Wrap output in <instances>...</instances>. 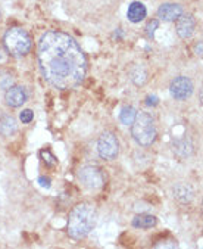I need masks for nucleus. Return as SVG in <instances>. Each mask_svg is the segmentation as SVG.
Returning a JSON list of instances; mask_svg holds the SVG:
<instances>
[{"mask_svg":"<svg viewBox=\"0 0 203 249\" xmlns=\"http://www.w3.org/2000/svg\"><path fill=\"white\" fill-rule=\"evenodd\" d=\"M180 15H183V8L177 3H164L158 9V17L167 22L177 21L180 18Z\"/></svg>","mask_w":203,"mask_h":249,"instance_id":"10","label":"nucleus"},{"mask_svg":"<svg viewBox=\"0 0 203 249\" xmlns=\"http://www.w3.org/2000/svg\"><path fill=\"white\" fill-rule=\"evenodd\" d=\"M41 155L47 157V160L44 158V162H46L47 165H55V164H56V158H55L52 154H50L49 151H43V152H41Z\"/></svg>","mask_w":203,"mask_h":249,"instance_id":"19","label":"nucleus"},{"mask_svg":"<svg viewBox=\"0 0 203 249\" xmlns=\"http://www.w3.org/2000/svg\"><path fill=\"white\" fill-rule=\"evenodd\" d=\"M146 101H147V102H146L147 105H153V107H155V105H158V101H159V99H158L156 96H147Z\"/></svg>","mask_w":203,"mask_h":249,"instance_id":"20","label":"nucleus"},{"mask_svg":"<svg viewBox=\"0 0 203 249\" xmlns=\"http://www.w3.org/2000/svg\"><path fill=\"white\" fill-rule=\"evenodd\" d=\"M5 59V51H3V47L0 46V61H3Z\"/></svg>","mask_w":203,"mask_h":249,"instance_id":"23","label":"nucleus"},{"mask_svg":"<svg viewBox=\"0 0 203 249\" xmlns=\"http://www.w3.org/2000/svg\"><path fill=\"white\" fill-rule=\"evenodd\" d=\"M130 75H131V80H133L137 86L144 84V83H146V80H147V72H146V71H144V68H141V67H135V68H133V70H131V72H130Z\"/></svg>","mask_w":203,"mask_h":249,"instance_id":"16","label":"nucleus"},{"mask_svg":"<svg viewBox=\"0 0 203 249\" xmlns=\"http://www.w3.org/2000/svg\"><path fill=\"white\" fill-rule=\"evenodd\" d=\"M156 224H158V220L155 215L140 214L135 218H133V227H135V229H152Z\"/></svg>","mask_w":203,"mask_h":249,"instance_id":"14","label":"nucleus"},{"mask_svg":"<svg viewBox=\"0 0 203 249\" xmlns=\"http://www.w3.org/2000/svg\"><path fill=\"white\" fill-rule=\"evenodd\" d=\"M194 53H196L199 58H202V41H199V43L196 44V47H194Z\"/></svg>","mask_w":203,"mask_h":249,"instance_id":"22","label":"nucleus"},{"mask_svg":"<svg viewBox=\"0 0 203 249\" xmlns=\"http://www.w3.org/2000/svg\"><path fill=\"white\" fill-rule=\"evenodd\" d=\"M158 27H159V22H158V21H150V22L147 24L146 31H147V36H149L150 38H153V37H155V31H156Z\"/></svg>","mask_w":203,"mask_h":249,"instance_id":"17","label":"nucleus"},{"mask_svg":"<svg viewBox=\"0 0 203 249\" xmlns=\"http://www.w3.org/2000/svg\"><path fill=\"white\" fill-rule=\"evenodd\" d=\"M97 152L100 158H103L106 161L115 160L119 154V143L117 136L111 131L102 133L97 140Z\"/></svg>","mask_w":203,"mask_h":249,"instance_id":"5","label":"nucleus"},{"mask_svg":"<svg viewBox=\"0 0 203 249\" xmlns=\"http://www.w3.org/2000/svg\"><path fill=\"white\" fill-rule=\"evenodd\" d=\"M28 99L27 90L22 86H12L8 87L6 93H5V101L9 107L12 108H19L22 107Z\"/></svg>","mask_w":203,"mask_h":249,"instance_id":"8","label":"nucleus"},{"mask_svg":"<svg viewBox=\"0 0 203 249\" xmlns=\"http://www.w3.org/2000/svg\"><path fill=\"white\" fill-rule=\"evenodd\" d=\"M135 115H137L135 108H133V107H125V108L121 111V114H119V120H121V123H122L124 125H131V124L134 123V120H135Z\"/></svg>","mask_w":203,"mask_h":249,"instance_id":"15","label":"nucleus"},{"mask_svg":"<svg viewBox=\"0 0 203 249\" xmlns=\"http://www.w3.org/2000/svg\"><path fill=\"white\" fill-rule=\"evenodd\" d=\"M96 223V208L88 202H81L74 207L68 218V234L69 237L80 240L88 236Z\"/></svg>","mask_w":203,"mask_h":249,"instance_id":"2","label":"nucleus"},{"mask_svg":"<svg viewBox=\"0 0 203 249\" xmlns=\"http://www.w3.org/2000/svg\"><path fill=\"white\" fill-rule=\"evenodd\" d=\"M174 196L175 199H178L180 202L186 204V202H190L193 196H194V192L193 189L188 186V184H184V183H180L174 187Z\"/></svg>","mask_w":203,"mask_h":249,"instance_id":"13","label":"nucleus"},{"mask_svg":"<svg viewBox=\"0 0 203 249\" xmlns=\"http://www.w3.org/2000/svg\"><path fill=\"white\" fill-rule=\"evenodd\" d=\"M177 34L181 38H190L194 33L196 28V21L191 15H180V18L177 19Z\"/></svg>","mask_w":203,"mask_h":249,"instance_id":"9","label":"nucleus"},{"mask_svg":"<svg viewBox=\"0 0 203 249\" xmlns=\"http://www.w3.org/2000/svg\"><path fill=\"white\" fill-rule=\"evenodd\" d=\"M131 136L141 146H150L156 140V125L150 114L137 112L134 123L131 124Z\"/></svg>","mask_w":203,"mask_h":249,"instance_id":"3","label":"nucleus"},{"mask_svg":"<svg viewBox=\"0 0 203 249\" xmlns=\"http://www.w3.org/2000/svg\"><path fill=\"white\" fill-rule=\"evenodd\" d=\"M38 67L46 83L71 90L87 75V58L74 37L64 31H47L38 41Z\"/></svg>","mask_w":203,"mask_h":249,"instance_id":"1","label":"nucleus"},{"mask_svg":"<svg viewBox=\"0 0 203 249\" xmlns=\"http://www.w3.org/2000/svg\"><path fill=\"white\" fill-rule=\"evenodd\" d=\"M3 43H5L8 53H11L15 58H22L28 55L33 46L30 34L19 27L9 28L5 34Z\"/></svg>","mask_w":203,"mask_h":249,"instance_id":"4","label":"nucleus"},{"mask_svg":"<svg viewBox=\"0 0 203 249\" xmlns=\"http://www.w3.org/2000/svg\"><path fill=\"white\" fill-rule=\"evenodd\" d=\"M147 15V9L146 6L141 3V2H133L130 6H128V11H127V18L130 22L133 24H138L141 22Z\"/></svg>","mask_w":203,"mask_h":249,"instance_id":"11","label":"nucleus"},{"mask_svg":"<svg viewBox=\"0 0 203 249\" xmlns=\"http://www.w3.org/2000/svg\"><path fill=\"white\" fill-rule=\"evenodd\" d=\"M19 118H21V121H22L24 124H28V123L33 121L34 114H33V111H30V109H24V111L19 114Z\"/></svg>","mask_w":203,"mask_h":249,"instance_id":"18","label":"nucleus"},{"mask_svg":"<svg viewBox=\"0 0 203 249\" xmlns=\"http://www.w3.org/2000/svg\"><path fill=\"white\" fill-rule=\"evenodd\" d=\"M18 130L17 121L11 115H0V134H3L6 137L14 136Z\"/></svg>","mask_w":203,"mask_h":249,"instance_id":"12","label":"nucleus"},{"mask_svg":"<svg viewBox=\"0 0 203 249\" xmlns=\"http://www.w3.org/2000/svg\"><path fill=\"white\" fill-rule=\"evenodd\" d=\"M38 183H40L41 187H50V178L49 177H40Z\"/></svg>","mask_w":203,"mask_h":249,"instance_id":"21","label":"nucleus"},{"mask_svg":"<svg viewBox=\"0 0 203 249\" xmlns=\"http://www.w3.org/2000/svg\"><path fill=\"white\" fill-rule=\"evenodd\" d=\"M193 89H194L193 81L184 75L174 78L169 86L171 96L175 99V101H187V99L193 94Z\"/></svg>","mask_w":203,"mask_h":249,"instance_id":"7","label":"nucleus"},{"mask_svg":"<svg viewBox=\"0 0 203 249\" xmlns=\"http://www.w3.org/2000/svg\"><path fill=\"white\" fill-rule=\"evenodd\" d=\"M0 18H2V11H0Z\"/></svg>","mask_w":203,"mask_h":249,"instance_id":"24","label":"nucleus"},{"mask_svg":"<svg viewBox=\"0 0 203 249\" xmlns=\"http://www.w3.org/2000/svg\"><path fill=\"white\" fill-rule=\"evenodd\" d=\"M78 178L87 189H100L105 184V174L100 168L87 165L78 171Z\"/></svg>","mask_w":203,"mask_h":249,"instance_id":"6","label":"nucleus"}]
</instances>
